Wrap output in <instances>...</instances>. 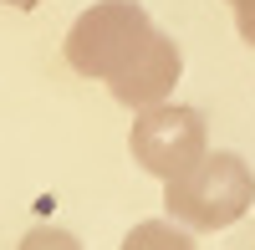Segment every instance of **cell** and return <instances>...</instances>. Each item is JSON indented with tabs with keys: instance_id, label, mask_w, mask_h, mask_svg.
<instances>
[{
	"instance_id": "cell-1",
	"label": "cell",
	"mask_w": 255,
	"mask_h": 250,
	"mask_svg": "<svg viewBox=\"0 0 255 250\" xmlns=\"http://www.w3.org/2000/svg\"><path fill=\"white\" fill-rule=\"evenodd\" d=\"M67 61L82 77L108 82L123 108H153L184 77V51L153 26L138 0H97L67 31Z\"/></svg>"
},
{
	"instance_id": "cell-2",
	"label": "cell",
	"mask_w": 255,
	"mask_h": 250,
	"mask_svg": "<svg viewBox=\"0 0 255 250\" xmlns=\"http://www.w3.org/2000/svg\"><path fill=\"white\" fill-rule=\"evenodd\" d=\"M255 204V174L240 153H204L189 174L168 179L163 210L189 230H225Z\"/></svg>"
},
{
	"instance_id": "cell-3",
	"label": "cell",
	"mask_w": 255,
	"mask_h": 250,
	"mask_svg": "<svg viewBox=\"0 0 255 250\" xmlns=\"http://www.w3.org/2000/svg\"><path fill=\"white\" fill-rule=\"evenodd\" d=\"M128 148L143 163L153 179H179L189 174L194 163L209 153V128H204V113L194 108H179V102H153V108H138V123L128 133Z\"/></svg>"
},
{
	"instance_id": "cell-4",
	"label": "cell",
	"mask_w": 255,
	"mask_h": 250,
	"mask_svg": "<svg viewBox=\"0 0 255 250\" xmlns=\"http://www.w3.org/2000/svg\"><path fill=\"white\" fill-rule=\"evenodd\" d=\"M118 250H194V240L179 230V220L174 225H168V220H143V225L128 230V240Z\"/></svg>"
},
{
	"instance_id": "cell-5",
	"label": "cell",
	"mask_w": 255,
	"mask_h": 250,
	"mask_svg": "<svg viewBox=\"0 0 255 250\" xmlns=\"http://www.w3.org/2000/svg\"><path fill=\"white\" fill-rule=\"evenodd\" d=\"M20 250H82V245H77V235L56 230V225H41V230H31L20 240Z\"/></svg>"
},
{
	"instance_id": "cell-6",
	"label": "cell",
	"mask_w": 255,
	"mask_h": 250,
	"mask_svg": "<svg viewBox=\"0 0 255 250\" xmlns=\"http://www.w3.org/2000/svg\"><path fill=\"white\" fill-rule=\"evenodd\" d=\"M235 5V26H240V36L255 46V0H230Z\"/></svg>"
},
{
	"instance_id": "cell-7",
	"label": "cell",
	"mask_w": 255,
	"mask_h": 250,
	"mask_svg": "<svg viewBox=\"0 0 255 250\" xmlns=\"http://www.w3.org/2000/svg\"><path fill=\"white\" fill-rule=\"evenodd\" d=\"M0 5H10V10H36L41 0H0Z\"/></svg>"
}]
</instances>
